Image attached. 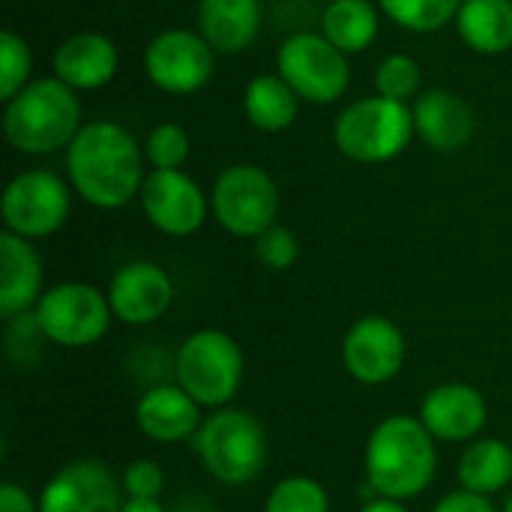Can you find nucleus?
I'll list each match as a JSON object with an SVG mask.
<instances>
[{
	"instance_id": "f257e3e1",
	"label": "nucleus",
	"mask_w": 512,
	"mask_h": 512,
	"mask_svg": "<svg viewBox=\"0 0 512 512\" xmlns=\"http://www.w3.org/2000/svg\"><path fill=\"white\" fill-rule=\"evenodd\" d=\"M66 168L75 192L99 207L117 210L141 195L144 165L138 141L117 123L96 120L81 126L66 153Z\"/></svg>"
},
{
	"instance_id": "9b49d317",
	"label": "nucleus",
	"mask_w": 512,
	"mask_h": 512,
	"mask_svg": "<svg viewBox=\"0 0 512 512\" xmlns=\"http://www.w3.org/2000/svg\"><path fill=\"white\" fill-rule=\"evenodd\" d=\"M408 357L405 333L396 321L384 315H366L351 324V330L342 339V363L348 375L366 387L390 384Z\"/></svg>"
},
{
	"instance_id": "b1692460",
	"label": "nucleus",
	"mask_w": 512,
	"mask_h": 512,
	"mask_svg": "<svg viewBox=\"0 0 512 512\" xmlns=\"http://www.w3.org/2000/svg\"><path fill=\"white\" fill-rule=\"evenodd\" d=\"M321 24L324 39H330L342 54L363 51L378 36V12L369 0H333Z\"/></svg>"
},
{
	"instance_id": "c756f323",
	"label": "nucleus",
	"mask_w": 512,
	"mask_h": 512,
	"mask_svg": "<svg viewBox=\"0 0 512 512\" xmlns=\"http://www.w3.org/2000/svg\"><path fill=\"white\" fill-rule=\"evenodd\" d=\"M144 153L153 171H180V165L189 159V135L177 123H162L150 132Z\"/></svg>"
},
{
	"instance_id": "f03ea898",
	"label": "nucleus",
	"mask_w": 512,
	"mask_h": 512,
	"mask_svg": "<svg viewBox=\"0 0 512 512\" xmlns=\"http://www.w3.org/2000/svg\"><path fill=\"white\" fill-rule=\"evenodd\" d=\"M366 480L378 498H420L438 471V450L420 417H384L366 441Z\"/></svg>"
},
{
	"instance_id": "473e14b6",
	"label": "nucleus",
	"mask_w": 512,
	"mask_h": 512,
	"mask_svg": "<svg viewBox=\"0 0 512 512\" xmlns=\"http://www.w3.org/2000/svg\"><path fill=\"white\" fill-rule=\"evenodd\" d=\"M432 512H498V510H495V504H492L486 495H474V492L459 489V492L444 495V498L435 504V510Z\"/></svg>"
},
{
	"instance_id": "423d86ee",
	"label": "nucleus",
	"mask_w": 512,
	"mask_h": 512,
	"mask_svg": "<svg viewBox=\"0 0 512 512\" xmlns=\"http://www.w3.org/2000/svg\"><path fill=\"white\" fill-rule=\"evenodd\" d=\"M414 135V111L405 102L369 96L348 105L333 126L336 147L363 165L396 159Z\"/></svg>"
},
{
	"instance_id": "5701e85b",
	"label": "nucleus",
	"mask_w": 512,
	"mask_h": 512,
	"mask_svg": "<svg viewBox=\"0 0 512 512\" xmlns=\"http://www.w3.org/2000/svg\"><path fill=\"white\" fill-rule=\"evenodd\" d=\"M512 483V447L501 438L471 441L459 459V486L474 495H498Z\"/></svg>"
},
{
	"instance_id": "f704fd0d",
	"label": "nucleus",
	"mask_w": 512,
	"mask_h": 512,
	"mask_svg": "<svg viewBox=\"0 0 512 512\" xmlns=\"http://www.w3.org/2000/svg\"><path fill=\"white\" fill-rule=\"evenodd\" d=\"M360 512H408L402 507V501H393V498H375L369 504H363Z\"/></svg>"
},
{
	"instance_id": "9d476101",
	"label": "nucleus",
	"mask_w": 512,
	"mask_h": 512,
	"mask_svg": "<svg viewBox=\"0 0 512 512\" xmlns=\"http://www.w3.org/2000/svg\"><path fill=\"white\" fill-rule=\"evenodd\" d=\"M69 219V189L51 171H24L3 192L6 231L24 240H42Z\"/></svg>"
},
{
	"instance_id": "72a5a7b5",
	"label": "nucleus",
	"mask_w": 512,
	"mask_h": 512,
	"mask_svg": "<svg viewBox=\"0 0 512 512\" xmlns=\"http://www.w3.org/2000/svg\"><path fill=\"white\" fill-rule=\"evenodd\" d=\"M0 512H39V501H33L24 486L3 483L0 486Z\"/></svg>"
},
{
	"instance_id": "1a4fd4ad",
	"label": "nucleus",
	"mask_w": 512,
	"mask_h": 512,
	"mask_svg": "<svg viewBox=\"0 0 512 512\" xmlns=\"http://www.w3.org/2000/svg\"><path fill=\"white\" fill-rule=\"evenodd\" d=\"M279 78L300 96L318 105L336 102L351 81L345 54L324 36L315 33H294L282 42L279 57Z\"/></svg>"
},
{
	"instance_id": "0eeeda50",
	"label": "nucleus",
	"mask_w": 512,
	"mask_h": 512,
	"mask_svg": "<svg viewBox=\"0 0 512 512\" xmlns=\"http://www.w3.org/2000/svg\"><path fill=\"white\" fill-rule=\"evenodd\" d=\"M33 318L48 342L60 348H87L108 333L114 312L108 294L99 288L87 282H60L39 297Z\"/></svg>"
},
{
	"instance_id": "ddd939ff",
	"label": "nucleus",
	"mask_w": 512,
	"mask_h": 512,
	"mask_svg": "<svg viewBox=\"0 0 512 512\" xmlns=\"http://www.w3.org/2000/svg\"><path fill=\"white\" fill-rule=\"evenodd\" d=\"M123 483L99 459H75L63 465L42 489L39 512H120Z\"/></svg>"
},
{
	"instance_id": "7c9ffc66",
	"label": "nucleus",
	"mask_w": 512,
	"mask_h": 512,
	"mask_svg": "<svg viewBox=\"0 0 512 512\" xmlns=\"http://www.w3.org/2000/svg\"><path fill=\"white\" fill-rule=\"evenodd\" d=\"M300 255V243H297V234L285 225H273L267 228L261 237H255V258L270 267V270H288L294 267Z\"/></svg>"
},
{
	"instance_id": "aec40b11",
	"label": "nucleus",
	"mask_w": 512,
	"mask_h": 512,
	"mask_svg": "<svg viewBox=\"0 0 512 512\" xmlns=\"http://www.w3.org/2000/svg\"><path fill=\"white\" fill-rule=\"evenodd\" d=\"M54 72L72 90H96L117 72V48L102 33L69 36L54 54Z\"/></svg>"
},
{
	"instance_id": "f3484780",
	"label": "nucleus",
	"mask_w": 512,
	"mask_h": 512,
	"mask_svg": "<svg viewBox=\"0 0 512 512\" xmlns=\"http://www.w3.org/2000/svg\"><path fill=\"white\" fill-rule=\"evenodd\" d=\"M201 405L177 384H156L135 402V426L156 444H180L201 429Z\"/></svg>"
},
{
	"instance_id": "393cba45",
	"label": "nucleus",
	"mask_w": 512,
	"mask_h": 512,
	"mask_svg": "<svg viewBox=\"0 0 512 512\" xmlns=\"http://www.w3.org/2000/svg\"><path fill=\"white\" fill-rule=\"evenodd\" d=\"M243 108L252 126L264 132H279L297 117V93L279 75H258L246 87Z\"/></svg>"
},
{
	"instance_id": "cd10ccee",
	"label": "nucleus",
	"mask_w": 512,
	"mask_h": 512,
	"mask_svg": "<svg viewBox=\"0 0 512 512\" xmlns=\"http://www.w3.org/2000/svg\"><path fill=\"white\" fill-rule=\"evenodd\" d=\"M375 90L384 99L408 102L420 90V66L408 54H390L375 69Z\"/></svg>"
},
{
	"instance_id": "e433bc0d",
	"label": "nucleus",
	"mask_w": 512,
	"mask_h": 512,
	"mask_svg": "<svg viewBox=\"0 0 512 512\" xmlns=\"http://www.w3.org/2000/svg\"><path fill=\"white\" fill-rule=\"evenodd\" d=\"M504 512H512V492L510 498H507V504H504Z\"/></svg>"
},
{
	"instance_id": "20e7f679",
	"label": "nucleus",
	"mask_w": 512,
	"mask_h": 512,
	"mask_svg": "<svg viewBox=\"0 0 512 512\" xmlns=\"http://www.w3.org/2000/svg\"><path fill=\"white\" fill-rule=\"evenodd\" d=\"M201 468L222 486H246L267 465V435L255 414L219 408L192 438Z\"/></svg>"
},
{
	"instance_id": "6ab92c4d",
	"label": "nucleus",
	"mask_w": 512,
	"mask_h": 512,
	"mask_svg": "<svg viewBox=\"0 0 512 512\" xmlns=\"http://www.w3.org/2000/svg\"><path fill=\"white\" fill-rule=\"evenodd\" d=\"M471 105L450 90H429L414 105V132L435 150H462L474 138Z\"/></svg>"
},
{
	"instance_id": "2f4dec72",
	"label": "nucleus",
	"mask_w": 512,
	"mask_h": 512,
	"mask_svg": "<svg viewBox=\"0 0 512 512\" xmlns=\"http://www.w3.org/2000/svg\"><path fill=\"white\" fill-rule=\"evenodd\" d=\"M120 483L126 498L132 501H159V495L165 492V471L153 459H135L126 465Z\"/></svg>"
},
{
	"instance_id": "a211bd4d",
	"label": "nucleus",
	"mask_w": 512,
	"mask_h": 512,
	"mask_svg": "<svg viewBox=\"0 0 512 512\" xmlns=\"http://www.w3.org/2000/svg\"><path fill=\"white\" fill-rule=\"evenodd\" d=\"M42 261L30 240L3 231L0 234V318L12 321L36 309L42 297Z\"/></svg>"
},
{
	"instance_id": "2eb2a0df",
	"label": "nucleus",
	"mask_w": 512,
	"mask_h": 512,
	"mask_svg": "<svg viewBox=\"0 0 512 512\" xmlns=\"http://www.w3.org/2000/svg\"><path fill=\"white\" fill-rule=\"evenodd\" d=\"M417 417L435 441L462 444L480 438L489 420V405L477 387L462 381H447L423 396Z\"/></svg>"
},
{
	"instance_id": "c9c22d12",
	"label": "nucleus",
	"mask_w": 512,
	"mask_h": 512,
	"mask_svg": "<svg viewBox=\"0 0 512 512\" xmlns=\"http://www.w3.org/2000/svg\"><path fill=\"white\" fill-rule=\"evenodd\" d=\"M120 512H168L159 501H132V498H126V504H123V510Z\"/></svg>"
},
{
	"instance_id": "c85d7f7f",
	"label": "nucleus",
	"mask_w": 512,
	"mask_h": 512,
	"mask_svg": "<svg viewBox=\"0 0 512 512\" xmlns=\"http://www.w3.org/2000/svg\"><path fill=\"white\" fill-rule=\"evenodd\" d=\"M30 75V48L12 30L0 33V99H15Z\"/></svg>"
},
{
	"instance_id": "6e6552de",
	"label": "nucleus",
	"mask_w": 512,
	"mask_h": 512,
	"mask_svg": "<svg viewBox=\"0 0 512 512\" xmlns=\"http://www.w3.org/2000/svg\"><path fill=\"white\" fill-rule=\"evenodd\" d=\"M210 207L228 234L255 240L276 225L279 189L258 165H231L216 177Z\"/></svg>"
},
{
	"instance_id": "39448f33",
	"label": "nucleus",
	"mask_w": 512,
	"mask_h": 512,
	"mask_svg": "<svg viewBox=\"0 0 512 512\" xmlns=\"http://www.w3.org/2000/svg\"><path fill=\"white\" fill-rule=\"evenodd\" d=\"M243 351L225 330H195L174 354V378L201 408H228L243 387Z\"/></svg>"
},
{
	"instance_id": "dca6fc26",
	"label": "nucleus",
	"mask_w": 512,
	"mask_h": 512,
	"mask_svg": "<svg viewBox=\"0 0 512 512\" xmlns=\"http://www.w3.org/2000/svg\"><path fill=\"white\" fill-rule=\"evenodd\" d=\"M174 300L171 276L153 261L123 264L108 285V303L117 321L129 327H144L159 321Z\"/></svg>"
},
{
	"instance_id": "4468645a",
	"label": "nucleus",
	"mask_w": 512,
	"mask_h": 512,
	"mask_svg": "<svg viewBox=\"0 0 512 512\" xmlns=\"http://www.w3.org/2000/svg\"><path fill=\"white\" fill-rule=\"evenodd\" d=\"M141 207L150 225L168 237H189L207 219L201 186L183 171H153L141 186Z\"/></svg>"
},
{
	"instance_id": "bb28decb",
	"label": "nucleus",
	"mask_w": 512,
	"mask_h": 512,
	"mask_svg": "<svg viewBox=\"0 0 512 512\" xmlns=\"http://www.w3.org/2000/svg\"><path fill=\"white\" fill-rule=\"evenodd\" d=\"M264 512H330V495L318 480L294 474L270 489Z\"/></svg>"
},
{
	"instance_id": "f8f14e48",
	"label": "nucleus",
	"mask_w": 512,
	"mask_h": 512,
	"mask_svg": "<svg viewBox=\"0 0 512 512\" xmlns=\"http://www.w3.org/2000/svg\"><path fill=\"white\" fill-rule=\"evenodd\" d=\"M144 69L159 90L186 96L210 81L213 48L192 30H165L147 45Z\"/></svg>"
},
{
	"instance_id": "7ed1b4c3",
	"label": "nucleus",
	"mask_w": 512,
	"mask_h": 512,
	"mask_svg": "<svg viewBox=\"0 0 512 512\" xmlns=\"http://www.w3.org/2000/svg\"><path fill=\"white\" fill-rule=\"evenodd\" d=\"M3 132L6 141L21 153H54L69 147L81 132V105L72 87L60 78L33 81L6 102Z\"/></svg>"
},
{
	"instance_id": "412c9836",
	"label": "nucleus",
	"mask_w": 512,
	"mask_h": 512,
	"mask_svg": "<svg viewBox=\"0 0 512 512\" xmlns=\"http://www.w3.org/2000/svg\"><path fill=\"white\" fill-rule=\"evenodd\" d=\"M198 27L213 51H246L261 30V0H201Z\"/></svg>"
},
{
	"instance_id": "a878e982",
	"label": "nucleus",
	"mask_w": 512,
	"mask_h": 512,
	"mask_svg": "<svg viewBox=\"0 0 512 512\" xmlns=\"http://www.w3.org/2000/svg\"><path fill=\"white\" fill-rule=\"evenodd\" d=\"M384 15L405 30L432 33L459 15L462 0H378Z\"/></svg>"
},
{
	"instance_id": "4be33fe9",
	"label": "nucleus",
	"mask_w": 512,
	"mask_h": 512,
	"mask_svg": "<svg viewBox=\"0 0 512 512\" xmlns=\"http://www.w3.org/2000/svg\"><path fill=\"white\" fill-rule=\"evenodd\" d=\"M459 36L480 54H501L512 48V0H462Z\"/></svg>"
}]
</instances>
